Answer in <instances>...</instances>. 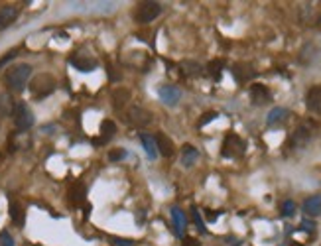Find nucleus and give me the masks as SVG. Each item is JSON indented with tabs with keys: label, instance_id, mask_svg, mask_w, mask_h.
<instances>
[{
	"label": "nucleus",
	"instance_id": "nucleus-9",
	"mask_svg": "<svg viewBox=\"0 0 321 246\" xmlns=\"http://www.w3.org/2000/svg\"><path fill=\"white\" fill-rule=\"evenodd\" d=\"M250 100H252V104H256V106H262V104H266V102H270L272 100V93L268 91V87L266 85H262V83H254V85H250Z\"/></svg>",
	"mask_w": 321,
	"mask_h": 246
},
{
	"label": "nucleus",
	"instance_id": "nucleus-5",
	"mask_svg": "<svg viewBox=\"0 0 321 246\" xmlns=\"http://www.w3.org/2000/svg\"><path fill=\"white\" fill-rule=\"evenodd\" d=\"M317 134V126L313 124V122H301V124L295 128L294 136H292V144L295 148H305Z\"/></svg>",
	"mask_w": 321,
	"mask_h": 246
},
{
	"label": "nucleus",
	"instance_id": "nucleus-21",
	"mask_svg": "<svg viewBox=\"0 0 321 246\" xmlns=\"http://www.w3.org/2000/svg\"><path fill=\"white\" fill-rule=\"evenodd\" d=\"M197 160H199V150L195 146H191V144H186L182 148V166L184 168H191Z\"/></svg>",
	"mask_w": 321,
	"mask_h": 246
},
{
	"label": "nucleus",
	"instance_id": "nucleus-18",
	"mask_svg": "<svg viewBox=\"0 0 321 246\" xmlns=\"http://www.w3.org/2000/svg\"><path fill=\"white\" fill-rule=\"evenodd\" d=\"M8 213H10V219H12V222L16 226H24V222H26V211H24L22 203H18V201L12 199L10 205H8Z\"/></svg>",
	"mask_w": 321,
	"mask_h": 246
},
{
	"label": "nucleus",
	"instance_id": "nucleus-15",
	"mask_svg": "<svg viewBox=\"0 0 321 246\" xmlns=\"http://www.w3.org/2000/svg\"><path fill=\"white\" fill-rule=\"evenodd\" d=\"M170 211H172V219H174V230H176L178 236L184 238V232L187 228V217L180 207H172Z\"/></svg>",
	"mask_w": 321,
	"mask_h": 246
},
{
	"label": "nucleus",
	"instance_id": "nucleus-6",
	"mask_svg": "<svg viewBox=\"0 0 321 246\" xmlns=\"http://www.w3.org/2000/svg\"><path fill=\"white\" fill-rule=\"evenodd\" d=\"M12 118H14L16 128L22 130V132L24 130H30L34 126V114H32V110H30V106L26 102H16V108H14Z\"/></svg>",
	"mask_w": 321,
	"mask_h": 246
},
{
	"label": "nucleus",
	"instance_id": "nucleus-27",
	"mask_svg": "<svg viewBox=\"0 0 321 246\" xmlns=\"http://www.w3.org/2000/svg\"><path fill=\"white\" fill-rule=\"evenodd\" d=\"M282 215H284V217H294V215H295V203H294L292 199H286V201L282 203Z\"/></svg>",
	"mask_w": 321,
	"mask_h": 246
},
{
	"label": "nucleus",
	"instance_id": "nucleus-33",
	"mask_svg": "<svg viewBox=\"0 0 321 246\" xmlns=\"http://www.w3.org/2000/svg\"><path fill=\"white\" fill-rule=\"evenodd\" d=\"M217 116H219V114H217V112H213V110H211V112H205V114H203V118L199 120V124H197V126H199V128H203L205 124H209V122H211V120H215Z\"/></svg>",
	"mask_w": 321,
	"mask_h": 246
},
{
	"label": "nucleus",
	"instance_id": "nucleus-29",
	"mask_svg": "<svg viewBox=\"0 0 321 246\" xmlns=\"http://www.w3.org/2000/svg\"><path fill=\"white\" fill-rule=\"evenodd\" d=\"M112 246H136V240L132 238H120V236H110Z\"/></svg>",
	"mask_w": 321,
	"mask_h": 246
},
{
	"label": "nucleus",
	"instance_id": "nucleus-10",
	"mask_svg": "<svg viewBox=\"0 0 321 246\" xmlns=\"http://www.w3.org/2000/svg\"><path fill=\"white\" fill-rule=\"evenodd\" d=\"M69 63H71L75 69H79L81 73H91V71H95L97 65H99L95 57H89V55H83V53L71 55V57H69Z\"/></svg>",
	"mask_w": 321,
	"mask_h": 246
},
{
	"label": "nucleus",
	"instance_id": "nucleus-20",
	"mask_svg": "<svg viewBox=\"0 0 321 246\" xmlns=\"http://www.w3.org/2000/svg\"><path fill=\"white\" fill-rule=\"evenodd\" d=\"M16 102L8 93H0V118H8L14 114Z\"/></svg>",
	"mask_w": 321,
	"mask_h": 246
},
{
	"label": "nucleus",
	"instance_id": "nucleus-4",
	"mask_svg": "<svg viewBox=\"0 0 321 246\" xmlns=\"http://www.w3.org/2000/svg\"><path fill=\"white\" fill-rule=\"evenodd\" d=\"M244 152H246V142H244L239 134L229 132V134L225 136L223 148H221L223 158H241V156H244Z\"/></svg>",
	"mask_w": 321,
	"mask_h": 246
},
{
	"label": "nucleus",
	"instance_id": "nucleus-22",
	"mask_svg": "<svg viewBox=\"0 0 321 246\" xmlns=\"http://www.w3.org/2000/svg\"><path fill=\"white\" fill-rule=\"evenodd\" d=\"M140 142H142V146H144L148 158H150V160H156V158H158L156 136H152V134H148V132H142V134H140Z\"/></svg>",
	"mask_w": 321,
	"mask_h": 246
},
{
	"label": "nucleus",
	"instance_id": "nucleus-17",
	"mask_svg": "<svg viewBox=\"0 0 321 246\" xmlns=\"http://www.w3.org/2000/svg\"><path fill=\"white\" fill-rule=\"evenodd\" d=\"M301 209H303V213H305L307 217H319V215H321V195L317 193V195L307 197V199L303 201Z\"/></svg>",
	"mask_w": 321,
	"mask_h": 246
},
{
	"label": "nucleus",
	"instance_id": "nucleus-11",
	"mask_svg": "<svg viewBox=\"0 0 321 246\" xmlns=\"http://www.w3.org/2000/svg\"><path fill=\"white\" fill-rule=\"evenodd\" d=\"M305 106L313 114H321V85H313L305 95Z\"/></svg>",
	"mask_w": 321,
	"mask_h": 246
},
{
	"label": "nucleus",
	"instance_id": "nucleus-16",
	"mask_svg": "<svg viewBox=\"0 0 321 246\" xmlns=\"http://www.w3.org/2000/svg\"><path fill=\"white\" fill-rule=\"evenodd\" d=\"M114 134H116V124H114V122H112V120H103V122H101V138H95L93 144H95V146L107 144Z\"/></svg>",
	"mask_w": 321,
	"mask_h": 246
},
{
	"label": "nucleus",
	"instance_id": "nucleus-23",
	"mask_svg": "<svg viewBox=\"0 0 321 246\" xmlns=\"http://www.w3.org/2000/svg\"><path fill=\"white\" fill-rule=\"evenodd\" d=\"M16 18H18V8H14V6H2V8H0V30L8 28Z\"/></svg>",
	"mask_w": 321,
	"mask_h": 246
},
{
	"label": "nucleus",
	"instance_id": "nucleus-38",
	"mask_svg": "<svg viewBox=\"0 0 321 246\" xmlns=\"http://www.w3.org/2000/svg\"><path fill=\"white\" fill-rule=\"evenodd\" d=\"M292 246H301V244H297V242H294V244H292Z\"/></svg>",
	"mask_w": 321,
	"mask_h": 246
},
{
	"label": "nucleus",
	"instance_id": "nucleus-19",
	"mask_svg": "<svg viewBox=\"0 0 321 246\" xmlns=\"http://www.w3.org/2000/svg\"><path fill=\"white\" fill-rule=\"evenodd\" d=\"M85 197H87V187H85V183H81V181L73 183L71 189H69V203H73V205H83V203H85Z\"/></svg>",
	"mask_w": 321,
	"mask_h": 246
},
{
	"label": "nucleus",
	"instance_id": "nucleus-28",
	"mask_svg": "<svg viewBox=\"0 0 321 246\" xmlns=\"http://www.w3.org/2000/svg\"><path fill=\"white\" fill-rule=\"evenodd\" d=\"M191 217H193V222L197 224V230L201 232V234H205L207 232V228H205V222H203V219H201V215H199V211L193 207L191 209Z\"/></svg>",
	"mask_w": 321,
	"mask_h": 246
},
{
	"label": "nucleus",
	"instance_id": "nucleus-25",
	"mask_svg": "<svg viewBox=\"0 0 321 246\" xmlns=\"http://www.w3.org/2000/svg\"><path fill=\"white\" fill-rule=\"evenodd\" d=\"M130 100V91L128 89H114L112 93V104L114 108H122Z\"/></svg>",
	"mask_w": 321,
	"mask_h": 246
},
{
	"label": "nucleus",
	"instance_id": "nucleus-24",
	"mask_svg": "<svg viewBox=\"0 0 321 246\" xmlns=\"http://www.w3.org/2000/svg\"><path fill=\"white\" fill-rule=\"evenodd\" d=\"M180 69L186 77H199L203 73V67L197 63V61H191V59H186L180 63Z\"/></svg>",
	"mask_w": 321,
	"mask_h": 246
},
{
	"label": "nucleus",
	"instance_id": "nucleus-37",
	"mask_svg": "<svg viewBox=\"0 0 321 246\" xmlns=\"http://www.w3.org/2000/svg\"><path fill=\"white\" fill-rule=\"evenodd\" d=\"M205 215H207V219H209V221H215V219L219 217V213H211V211H205Z\"/></svg>",
	"mask_w": 321,
	"mask_h": 246
},
{
	"label": "nucleus",
	"instance_id": "nucleus-3",
	"mask_svg": "<svg viewBox=\"0 0 321 246\" xmlns=\"http://www.w3.org/2000/svg\"><path fill=\"white\" fill-rule=\"evenodd\" d=\"M55 91V79L48 73H42V75H36L30 83V93L34 98H46L50 97L52 93Z\"/></svg>",
	"mask_w": 321,
	"mask_h": 246
},
{
	"label": "nucleus",
	"instance_id": "nucleus-30",
	"mask_svg": "<svg viewBox=\"0 0 321 246\" xmlns=\"http://www.w3.org/2000/svg\"><path fill=\"white\" fill-rule=\"evenodd\" d=\"M122 158H126V150H122V148H116V150L108 152V160L110 162H120Z\"/></svg>",
	"mask_w": 321,
	"mask_h": 246
},
{
	"label": "nucleus",
	"instance_id": "nucleus-7",
	"mask_svg": "<svg viewBox=\"0 0 321 246\" xmlns=\"http://www.w3.org/2000/svg\"><path fill=\"white\" fill-rule=\"evenodd\" d=\"M160 14H162V6H160L158 2H142L134 12V20L138 24H150Z\"/></svg>",
	"mask_w": 321,
	"mask_h": 246
},
{
	"label": "nucleus",
	"instance_id": "nucleus-31",
	"mask_svg": "<svg viewBox=\"0 0 321 246\" xmlns=\"http://www.w3.org/2000/svg\"><path fill=\"white\" fill-rule=\"evenodd\" d=\"M0 246H14V238L10 236L8 230H2V232H0Z\"/></svg>",
	"mask_w": 321,
	"mask_h": 246
},
{
	"label": "nucleus",
	"instance_id": "nucleus-34",
	"mask_svg": "<svg viewBox=\"0 0 321 246\" xmlns=\"http://www.w3.org/2000/svg\"><path fill=\"white\" fill-rule=\"evenodd\" d=\"M184 246H201V242L193 236H184Z\"/></svg>",
	"mask_w": 321,
	"mask_h": 246
},
{
	"label": "nucleus",
	"instance_id": "nucleus-26",
	"mask_svg": "<svg viewBox=\"0 0 321 246\" xmlns=\"http://www.w3.org/2000/svg\"><path fill=\"white\" fill-rule=\"evenodd\" d=\"M223 67H225V61H223V59H213V61H209V65H207V73H209L215 81H219V79H221V73H223Z\"/></svg>",
	"mask_w": 321,
	"mask_h": 246
},
{
	"label": "nucleus",
	"instance_id": "nucleus-14",
	"mask_svg": "<svg viewBox=\"0 0 321 246\" xmlns=\"http://www.w3.org/2000/svg\"><path fill=\"white\" fill-rule=\"evenodd\" d=\"M288 116H290V110H288V108H284V106H276V108H272V110L268 112V116H266V124H268V126L284 124V122L288 120Z\"/></svg>",
	"mask_w": 321,
	"mask_h": 246
},
{
	"label": "nucleus",
	"instance_id": "nucleus-12",
	"mask_svg": "<svg viewBox=\"0 0 321 246\" xmlns=\"http://www.w3.org/2000/svg\"><path fill=\"white\" fill-rule=\"evenodd\" d=\"M231 71H233L235 81H237V83H241V85L248 83V81H250L254 75H256V71L252 69V65H250V63H235Z\"/></svg>",
	"mask_w": 321,
	"mask_h": 246
},
{
	"label": "nucleus",
	"instance_id": "nucleus-35",
	"mask_svg": "<svg viewBox=\"0 0 321 246\" xmlns=\"http://www.w3.org/2000/svg\"><path fill=\"white\" fill-rule=\"evenodd\" d=\"M301 228H303V230H307V232H313V230H315V222L305 219V221H301Z\"/></svg>",
	"mask_w": 321,
	"mask_h": 246
},
{
	"label": "nucleus",
	"instance_id": "nucleus-13",
	"mask_svg": "<svg viewBox=\"0 0 321 246\" xmlns=\"http://www.w3.org/2000/svg\"><path fill=\"white\" fill-rule=\"evenodd\" d=\"M156 146H158V154H162L164 158H172L174 152H176V146H174V140L162 132L156 134Z\"/></svg>",
	"mask_w": 321,
	"mask_h": 246
},
{
	"label": "nucleus",
	"instance_id": "nucleus-2",
	"mask_svg": "<svg viewBox=\"0 0 321 246\" xmlns=\"http://www.w3.org/2000/svg\"><path fill=\"white\" fill-rule=\"evenodd\" d=\"M152 120H154L152 112L146 110L140 104H130L124 110V122H126V124H130V126H134V128H146V126L152 124Z\"/></svg>",
	"mask_w": 321,
	"mask_h": 246
},
{
	"label": "nucleus",
	"instance_id": "nucleus-8",
	"mask_svg": "<svg viewBox=\"0 0 321 246\" xmlns=\"http://www.w3.org/2000/svg\"><path fill=\"white\" fill-rule=\"evenodd\" d=\"M158 97H160V100H162L164 104L176 106L180 102V98H182V91L176 85H162V87H160V91H158Z\"/></svg>",
	"mask_w": 321,
	"mask_h": 246
},
{
	"label": "nucleus",
	"instance_id": "nucleus-36",
	"mask_svg": "<svg viewBox=\"0 0 321 246\" xmlns=\"http://www.w3.org/2000/svg\"><path fill=\"white\" fill-rule=\"evenodd\" d=\"M108 77H110V81H120V75L114 73V67H108Z\"/></svg>",
	"mask_w": 321,
	"mask_h": 246
},
{
	"label": "nucleus",
	"instance_id": "nucleus-1",
	"mask_svg": "<svg viewBox=\"0 0 321 246\" xmlns=\"http://www.w3.org/2000/svg\"><path fill=\"white\" fill-rule=\"evenodd\" d=\"M30 75H32V65H28V63H20V65L10 67L4 79H6V85H8L10 91H14V93H22V91L26 89V85H28Z\"/></svg>",
	"mask_w": 321,
	"mask_h": 246
},
{
	"label": "nucleus",
	"instance_id": "nucleus-32",
	"mask_svg": "<svg viewBox=\"0 0 321 246\" xmlns=\"http://www.w3.org/2000/svg\"><path fill=\"white\" fill-rule=\"evenodd\" d=\"M16 55H18V48H16V49H10V51H8L4 57H0V69H2L6 63H10V61H12Z\"/></svg>",
	"mask_w": 321,
	"mask_h": 246
}]
</instances>
